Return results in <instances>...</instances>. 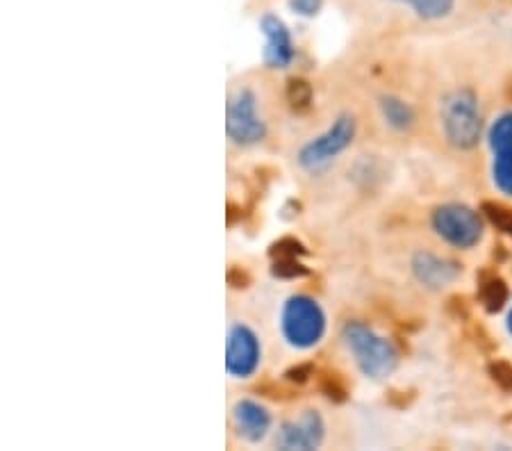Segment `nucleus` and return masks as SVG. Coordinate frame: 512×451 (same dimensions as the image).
Returning <instances> with one entry per match:
<instances>
[{"mask_svg": "<svg viewBox=\"0 0 512 451\" xmlns=\"http://www.w3.org/2000/svg\"><path fill=\"white\" fill-rule=\"evenodd\" d=\"M342 342L353 356L355 365L367 379L383 381L392 376L399 367L401 354L392 340L383 338L376 328H371L362 319H349L342 326Z\"/></svg>", "mask_w": 512, "mask_h": 451, "instance_id": "1", "label": "nucleus"}, {"mask_svg": "<svg viewBox=\"0 0 512 451\" xmlns=\"http://www.w3.org/2000/svg\"><path fill=\"white\" fill-rule=\"evenodd\" d=\"M440 126L456 151H474L483 137V112L476 92L451 89L440 98Z\"/></svg>", "mask_w": 512, "mask_h": 451, "instance_id": "2", "label": "nucleus"}, {"mask_svg": "<svg viewBox=\"0 0 512 451\" xmlns=\"http://www.w3.org/2000/svg\"><path fill=\"white\" fill-rule=\"evenodd\" d=\"M355 135H358V121L351 112H342L324 133L312 137L310 142H305L296 160H299V167L305 174H324V171L333 164L344 151L351 149L355 142Z\"/></svg>", "mask_w": 512, "mask_h": 451, "instance_id": "3", "label": "nucleus"}, {"mask_svg": "<svg viewBox=\"0 0 512 451\" xmlns=\"http://www.w3.org/2000/svg\"><path fill=\"white\" fill-rule=\"evenodd\" d=\"M326 313L317 299L308 294H292L280 313V328L289 347L312 349L326 335Z\"/></svg>", "mask_w": 512, "mask_h": 451, "instance_id": "4", "label": "nucleus"}, {"mask_svg": "<svg viewBox=\"0 0 512 451\" xmlns=\"http://www.w3.org/2000/svg\"><path fill=\"white\" fill-rule=\"evenodd\" d=\"M269 126L260 114L258 94L251 87H237L226 103V135L235 146L249 149L267 139Z\"/></svg>", "mask_w": 512, "mask_h": 451, "instance_id": "5", "label": "nucleus"}, {"mask_svg": "<svg viewBox=\"0 0 512 451\" xmlns=\"http://www.w3.org/2000/svg\"><path fill=\"white\" fill-rule=\"evenodd\" d=\"M431 226L437 237H442L453 249L462 251H469L476 244H481L485 233L483 215L465 203L437 205L431 215Z\"/></svg>", "mask_w": 512, "mask_h": 451, "instance_id": "6", "label": "nucleus"}, {"mask_svg": "<svg viewBox=\"0 0 512 451\" xmlns=\"http://www.w3.org/2000/svg\"><path fill=\"white\" fill-rule=\"evenodd\" d=\"M262 342L251 326L237 322L226 335V369L235 379H249L260 369Z\"/></svg>", "mask_w": 512, "mask_h": 451, "instance_id": "7", "label": "nucleus"}, {"mask_svg": "<svg viewBox=\"0 0 512 451\" xmlns=\"http://www.w3.org/2000/svg\"><path fill=\"white\" fill-rule=\"evenodd\" d=\"M326 438V422L315 408H305L294 420H285L278 426L276 447L283 451H310L319 449Z\"/></svg>", "mask_w": 512, "mask_h": 451, "instance_id": "8", "label": "nucleus"}, {"mask_svg": "<svg viewBox=\"0 0 512 451\" xmlns=\"http://www.w3.org/2000/svg\"><path fill=\"white\" fill-rule=\"evenodd\" d=\"M260 32L264 35L262 60L269 69H287L296 60V44L292 30L278 14L267 12L260 19Z\"/></svg>", "mask_w": 512, "mask_h": 451, "instance_id": "9", "label": "nucleus"}, {"mask_svg": "<svg viewBox=\"0 0 512 451\" xmlns=\"http://www.w3.org/2000/svg\"><path fill=\"white\" fill-rule=\"evenodd\" d=\"M410 272L426 290L440 292L462 276V265L451 258L437 256L433 251H417L410 260Z\"/></svg>", "mask_w": 512, "mask_h": 451, "instance_id": "10", "label": "nucleus"}, {"mask_svg": "<svg viewBox=\"0 0 512 451\" xmlns=\"http://www.w3.org/2000/svg\"><path fill=\"white\" fill-rule=\"evenodd\" d=\"M271 413L267 406H262L255 399H239L233 406V426L239 438L246 442H260L271 431Z\"/></svg>", "mask_w": 512, "mask_h": 451, "instance_id": "11", "label": "nucleus"}, {"mask_svg": "<svg viewBox=\"0 0 512 451\" xmlns=\"http://www.w3.org/2000/svg\"><path fill=\"white\" fill-rule=\"evenodd\" d=\"M378 110H381L385 123L394 128L396 133H410L417 123V112L408 101H403L401 96L383 94L378 98Z\"/></svg>", "mask_w": 512, "mask_h": 451, "instance_id": "12", "label": "nucleus"}, {"mask_svg": "<svg viewBox=\"0 0 512 451\" xmlns=\"http://www.w3.org/2000/svg\"><path fill=\"white\" fill-rule=\"evenodd\" d=\"M510 299V290L506 281L497 274H483L481 283H478V303L487 310L490 315L501 313L506 308Z\"/></svg>", "mask_w": 512, "mask_h": 451, "instance_id": "13", "label": "nucleus"}, {"mask_svg": "<svg viewBox=\"0 0 512 451\" xmlns=\"http://www.w3.org/2000/svg\"><path fill=\"white\" fill-rule=\"evenodd\" d=\"M285 98L292 112L305 114L312 110V105H315V87H312L310 80H305L301 76H292L285 82Z\"/></svg>", "mask_w": 512, "mask_h": 451, "instance_id": "14", "label": "nucleus"}, {"mask_svg": "<svg viewBox=\"0 0 512 451\" xmlns=\"http://www.w3.org/2000/svg\"><path fill=\"white\" fill-rule=\"evenodd\" d=\"M387 3L406 5L424 21H442L456 10V0H387Z\"/></svg>", "mask_w": 512, "mask_h": 451, "instance_id": "15", "label": "nucleus"}, {"mask_svg": "<svg viewBox=\"0 0 512 451\" xmlns=\"http://www.w3.org/2000/svg\"><path fill=\"white\" fill-rule=\"evenodd\" d=\"M317 383L321 395L333 401V404H344V401L351 397V383L342 372H337V369H324V372H319Z\"/></svg>", "mask_w": 512, "mask_h": 451, "instance_id": "16", "label": "nucleus"}, {"mask_svg": "<svg viewBox=\"0 0 512 451\" xmlns=\"http://www.w3.org/2000/svg\"><path fill=\"white\" fill-rule=\"evenodd\" d=\"M487 142L494 155L499 153H512V112L501 114V117L492 123L490 133H487Z\"/></svg>", "mask_w": 512, "mask_h": 451, "instance_id": "17", "label": "nucleus"}, {"mask_svg": "<svg viewBox=\"0 0 512 451\" xmlns=\"http://www.w3.org/2000/svg\"><path fill=\"white\" fill-rule=\"evenodd\" d=\"M271 274L283 281H299L310 274V269L303 265L301 258H274L271 262Z\"/></svg>", "mask_w": 512, "mask_h": 451, "instance_id": "18", "label": "nucleus"}, {"mask_svg": "<svg viewBox=\"0 0 512 451\" xmlns=\"http://www.w3.org/2000/svg\"><path fill=\"white\" fill-rule=\"evenodd\" d=\"M481 212L494 228H499L501 233L512 237V210L510 208H506V205H501V203H494V201H485L481 205Z\"/></svg>", "mask_w": 512, "mask_h": 451, "instance_id": "19", "label": "nucleus"}, {"mask_svg": "<svg viewBox=\"0 0 512 451\" xmlns=\"http://www.w3.org/2000/svg\"><path fill=\"white\" fill-rule=\"evenodd\" d=\"M494 185L499 187L503 194L512 196V153H499L492 164Z\"/></svg>", "mask_w": 512, "mask_h": 451, "instance_id": "20", "label": "nucleus"}, {"mask_svg": "<svg viewBox=\"0 0 512 451\" xmlns=\"http://www.w3.org/2000/svg\"><path fill=\"white\" fill-rule=\"evenodd\" d=\"M271 258H303L308 256V246L296 237H280L278 242L269 246Z\"/></svg>", "mask_w": 512, "mask_h": 451, "instance_id": "21", "label": "nucleus"}, {"mask_svg": "<svg viewBox=\"0 0 512 451\" xmlns=\"http://www.w3.org/2000/svg\"><path fill=\"white\" fill-rule=\"evenodd\" d=\"M487 374H490V379L499 390L506 392V395H512V365L508 360H492L487 365Z\"/></svg>", "mask_w": 512, "mask_h": 451, "instance_id": "22", "label": "nucleus"}, {"mask_svg": "<svg viewBox=\"0 0 512 451\" xmlns=\"http://www.w3.org/2000/svg\"><path fill=\"white\" fill-rule=\"evenodd\" d=\"M317 369L312 363H296L289 369H285L283 379L289 383V385H305L310 379H315Z\"/></svg>", "mask_w": 512, "mask_h": 451, "instance_id": "23", "label": "nucleus"}, {"mask_svg": "<svg viewBox=\"0 0 512 451\" xmlns=\"http://www.w3.org/2000/svg\"><path fill=\"white\" fill-rule=\"evenodd\" d=\"M324 7V0H289V10L296 16H303V19H312L317 16Z\"/></svg>", "mask_w": 512, "mask_h": 451, "instance_id": "24", "label": "nucleus"}, {"mask_svg": "<svg viewBox=\"0 0 512 451\" xmlns=\"http://www.w3.org/2000/svg\"><path fill=\"white\" fill-rule=\"evenodd\" d=\"M226 281H228L230 287H233V290H249V287H251V274L246 272L244 267L230 265L228 272H226Z\"/></svg>", "mask_w": 512, "mask_h": 451, "instance_id": "25", "label": "nucleus"}, {"mask_svg": "<svg viewBox=\"0 0 512 451\" xmlns=\"http://www.w3.org/2000/svg\"><path fill=\"white\" fill-rule=\"evenodd\" d=\"M258 392L264 397L269 399H276V401H283V399H289L287 395L289 392L285 388H280V385H274V383H264V385H258Z\"/></svg>", "mask_w": 512, "mask_h": 451, "instance_id": "26", "label": "nucleus"}, {"mask_svg": "<svg viewBox=\"0 0 512 451\" xmlns=\"http://www.w3.org/2000/svg\"><path fill=\"white\" fill-rule=\"evenodd\" d=\"M242 205H237L235 201H228V226H235L237 219H242Z\"/></svg>", "mask_w": 512, "mask_h": 451, "instance_id": "27", "label": "nucleus"}, {"mask_svg": "<svg viewBox=\"0 0 512 451\" xmlns=\"http://www.w3.org/2000/svg\"><path fill=\"white\" fill-rule=\"evenodd\" d=\"M449 308H456V317L465 319L467 317V303L462 297H451L449 299Z\"/></svg>", "mask_w": 512, "mask_h": 451, "instance_id": "28", "label": "nucleus"}, {"mask_svg": "<svg viewBox=\"0 0 512 451\" xmlns=\"http://www.w3.org/2000/svg\"><path fill=\"white\" fill-rule=\"evenodd\" d=\"M506 326H508V333L512 335V308H510V313H508V319H506Z\"/></svg>", "mask_w": 512, "mask_h": 451, "instance_id": "29", "label": "nucleus"}]
</instances>
